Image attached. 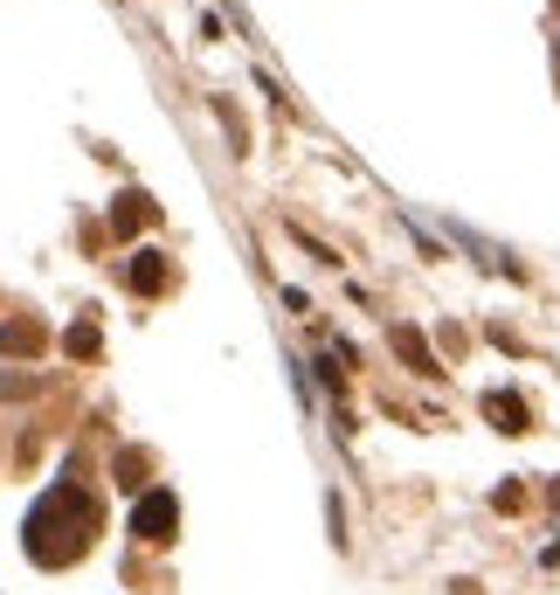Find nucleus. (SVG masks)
<instances>
[{
    "mask_svg": "<svg viewBox=\"0 0 560 595\" xmlns=\"http://www.w3.org/2000/svg\"><path fill=\"white\" fill-rule=\"evenodd\" d=\"M90 527H98V506H90L77 485H49L35 498V512L22 519V547H28V561H42V568H69L90 547Z\"/></svg>",
    "mask_w": 560,
    "mask_h": 595,
    "instance_id": "obj_1",
    "label": "nucleus"
},
{
    "mask_svg": "<svg viewBox=\"0 0 560 595\" xmlns=\"http://www.w3.org/2000/svg\"><path fill=\"white\" fill-rule=\"evenodd\" d=\"M174 527H180V498L166 492V485L139 492V506H132V541H145V547H166V541H174Z\"/></svg>",
    "mask_w": 560,
    "mask_h": 595,
    "instance_id": "obj_2",
    "label": "nucleus"
},
{
    "mask_svg": "<svg viewBox=\"0 0 560 595\" xmlns=\"http://www.w3.org/2000/svg\"><path fill=\"white\" fill-rule=\"evenodd\" d=\"M125 284H132V291H145V298H153V291H166V256H160V250H139L132 264H125Z\"/></svg>",
    "mask_w": 560,
    "mask_h": 595,
    "instance_id": "obj_3",
    "label": "nucleus"
},
{
    "mask_svg": "<svg viewBox=\"0 0 560 595\" xmlns=\"http://www.w3.org/2000/svg\"><path fill=\"white\" fill-rule=\"evenodd\" d=\"M395 353H402L408 367H416V375H443V367H436V353H429V340H422L416 326H395Z\"/></svg>",
    "mask_w": 560,
    "mask_h": 595,
    "instance_id": "obj_4",
    "label": "nucleus"
},
{
    "mask_svg": "<svg viewBox=\"0 0 560 595\" xmlns=\"http://www.w3.org/2000/svg\"><path fill=\"white\" fill-rule=\"evenodd\" d=\"M145 221H153V201H145V194H118V208H111V229H118V236H139Z\"/></svg>",
    "mask_w": 560,
    "mask_h": 595,
    "instance_id": "obj_5",
    "label": "nucleus"
},
{
    "mask_svg": "<svg viewBox=\"0 0 560 595\" xmlns=\"http://www.w3.org/2000/svg\"><path fill=\"white\" fill-rule=\"evenodd\" d=\"M484 416H492L498 422V430H526V402H519V395H506V388H498V395H484Z\"/></svg>",
    "mask_w": 560,
    "mask_h": 595,
    "instance_id": "obj_6",
    "label": "nucleus"
},
{
    "mask_svg": "<svg viewBox=\"0 0 560 595\" xmlns=\"http://www.w3.org/2000/svg\"><path fill=\"white\" fill-rule=\"evenodd\" d=\"M35 340H42V332H35V326H28V319H14V326H8V332H0V346H8V353H28V346H35Z\"/></svg>",
    "mask_w": 560,
    "mask_h": 595,
    "instance_id": "obj_7",
    "label": "nucleus"
},
{
    "mask_svg": "<svg viewBox=\"0 0 560 595\" xmlns=\"http://www.w3.org/2000/svg\"><path fill=\"white\" fill-rule=\"evenodd\" d=\"M63 346H69V353H98V326H90V319H77V326L63 332Z\"/></svg>",
    "mask_w": 560,
    "mask_h": 595,
    "instance_id": "obj_8",
    "label": "nucleus"
},
{
    "mask_svg": "<svg viewBox=\"0 0 560 595\" xmlns=\"http://www.w3.org/2000/svg\"><path fill=\"white\" fill-rule=\"evenodd\" d=\"M492 506H498V512H519V506H526V492H519V485H498Z\"/></svg>",
    "mask_w": 560,
    "mask_h": 595,
    "instance_id": "obj_9",
    "label": "nucleus"
}]
</instances>
